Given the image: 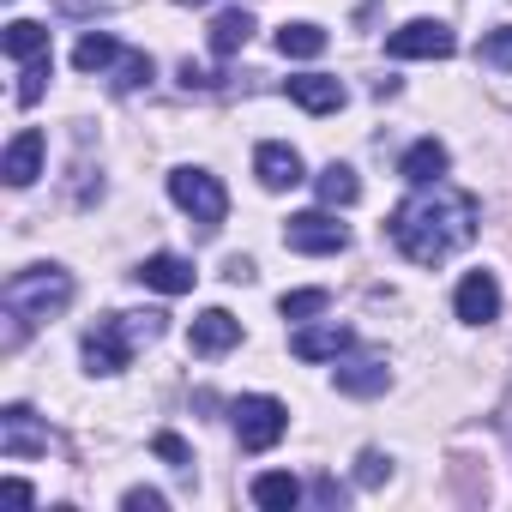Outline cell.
I'll return each mask as SVG.
<instances>
[{
	"label": "cell",
	"instance_id": "obj_1",
	"mask_svg": "<svg viewBox=\"0 0 512 512\" xmlns=\"http://www.w3.org/2000/svg\"><path fill=\"white\" fill-rule=\"evenodd\" d=\"M386 229H392V241H398L404 260H416V266H440V260H452L458 247L476 241V199L458 193V187L428 181L416 199H404V205L392 211Z\"/></svg>",
	"mask_w": 512,
	"mask_h": 512
},
{
	"label": "cell",
	"instance_id": "obj_2",
	"mask_svg": "<svg viewBox=\"0 0 512 512\" xmlns=\"http://www.w3.org/2000/svg\"><path fill=\"white\" fill-rule=\"evenodd\" d=\"M157 332H163V314H109V320H97V326L85 332V362H91V374H121L127 356H133L139 344H151Z\"/></svg>",
	"mask_w": 512,
	"mask_h": 512
},
{
	"label": "cell",
	"instance_id": "obj_3",
	"mask_svg": "<svg viewBox=\"0 0 512 512\" xmlns=\"http://www.w3.org/2000/svg\"><path fill=\"white\" fill-rule=\"evenodd\" d=\"M73 302V278L61 266H31L7 278V314L13 320H49Z\"/></svg>",
	"mask_w": 512,
	"mask_h": 512
},
{
	"label": "cell",
	"instance_id": "obj_4",
	"mask_svg": "<svg viewBox=\"0 0 512 512\" xmlns=\"http://www.w3.org/2000/svg\"><path fill=\"white\" fill-rule=\"evenodd\" d=\"M229 422H235V440L241 452H272L290 428V410L278 398H235L229 404Z\"/></svg>",
	"mask_w": 512,
	"mask_h": 512
},
{
	"label": "cell",
	"instance_id": "obj_5",
	"mask_svg": "<svg viewBox=\"0 0 512 512\" xmlns=\"http://www.w3.org/2000/svg\"><path fill=\"white\" fill-rule=\"evenodd\" d=\"M169 199H175L199 229H217V223H223V211H229L223 181H217V175H205V169H175V175H169Z\"/></svg>",
	"mask_w": 512,
	"mask_h": 512
},
{
	"label": "cell",
	"instance_id": "obj_6",
	"mask_svg": "<svg viewBox=\"0 0 512 512\" xmlns=\"http://www.w3.org/2000/svg\"><path fill=\"white\" fill-rule=\"evenodd\" d=\"M452 49H458V37L440 19H410V25H398L386 37V55L392 61H446Z\"/></svg>",
	"mask_w": 512,
	"mask_h": 512
},
{
	"label": "cell",
	"instance_id": "obj_7",
	"mask_svg": "<svg viewBox=\"0 0 512 512\" xmlns=\"http://www.w3.org/2000/svg\"><path fill=\"white\" fill-rule=\"evenodd\" d=\"M284 241H290L296 253H344V247H350V229H344L332 211H302V217L284 223Z\"/></svg>",
	"mask_w": 512,
	"mask_h": 512
},
{
	"label": "cell",
	"instance_id": "obj_8",
	"mask_svg": "<svg viewBox=\"0 0 512 512\" xmlns=\"http://www.w3.org/2000/svg\"><path fill=\"white\" fill-rule=\"evenodd\" d=\"M253 175H260V187H266V193H284V187H302V181H308V163H302V151H296V145L266 139L260 151H253Z\"/></svg>",
	"mask_w": 512,
	"mask_h": 512
},
{
	"label": "cell",
	"instance_id": "obj_9",
	"mask_svg": "<svg viewBox=\"0 0 512 512\" xmlns=\"http://www.w3.org/2000/svg\"><path fill=\"white\" fill-rule=\"evenodd\" d=\"M43 452H49V428L25 404L0 410V458H43Z\"/></svg>",
	"mask_w": 512,
	"mask_h": 512
},
{
	"label": "cell",
	"instance_id": "obj_10",
	"mask_svg": "<svg viewBox=\"0 0 512 512\" xmlns=\"http://www.w3.org/2000/svg\"><path fill=\"white\" fill-rule=\"evenodd\" d=\"M187 344H193V356H223V350L241 344V320H235L229 308H205V314L187 326Z\"/></svg>",
	"mask_w": 512,
	"mask_h": 512
},
{
	"label": "cell",
	"instance_id": "obj_11",
	"mask_svg": "<svg viewBox=\"0 0 512 512\" xmlns=\"http://www.w3.org/2000/svg\"><path fill=\"white\" fill-rule=\"evenodd\" d=\"M452 308H458L464 326H488V320L500 314V284H494V272H470V278L458 284Z\"/></svg>",
	"mask_w": 512,
	"mask_h": 512
},
{
	"label": "cell",
	"instance_id": "obj_12",
	"mask_svg": "<svg viewBox=\"0 0 512 512\" xmlns=\"http://www.w3.org/2000/svg\"><path fill=\"white\" fill-rule=\"evenodd\" d=\"M350 344H356V332H350V326H338V320H332V326H302V332L290 338L296 362H338Z\"/></svg>",
	"mask_w": 512,
	"mask_h": 512
},
{
	"label": "cell",
	"instance_id": "obj_13",
	"mask_svg": "<svg viewBox=\"0 0 512 512\" xmlns=\"http://www.w3.org/2000/svg\"><path fill=\"white\" fill-rule=\"evenodd\" d=\"M133 278H139V284H151V290H163V296H187V290L199 284L193 260H181V253H151V260H145Z\"/></svg>",
	"mask_w": 512,
	"mask_h": 512
},
{
	"label": "cell",
	"instance_id": "obj_14",
	"mask_svg": "<svg viewBox=\"0 0 512 512\" xmlns=\"http://www.w3.org/2000/svg\"><path fill=\"white\" fill-rule=\"evenodd\" d=\"M0 175H7V187H31V181L43 175V133H37V127L13 133V145H7V163H0Z\"/></svg>",
	"mask_w": 512,
	"mask_h": 512
},
{
	"label": "cell",
	"instance_id": "obj_15",
	"mask_svg": "<svg viewBox=\"0 0 512 512\" xmlns=\"http://www.w3.org/2000/svg\"><path fill=\"white\" fill-rule=\"evenodd\" d=\"M344 79H332V73H302V79H290V103H302L308 115H332V109H344Z\"/></svg>",
	"mask_w": 512,
	"mask_h": 512
},
{
	"label": "cell",
	"instance_id": "obj_16",
	"mask_svg": "<svg viewBox=\"0 0 512 512\" xmlns=\"http://www.w3.org/2000/svg\"><path fill=\"white\" fill-rule=\"evenodd\" d=\"M446 163H452V157H446V145H440V139H416V145L398 157V175H404L410 187H428V181H440V175H446Z\"/></svg>",
	"mask_w": 512,
	"mask_h": 512
},
{
	"label": "cell",
	"instance_id": "obj_17",
	"mask_svg": "<svg viewBox=\"0 0 512 512\" xmlns=\"http://www.w3.org/2000/svg\"><path fill=\"white\" fill-rule=\"evenodd\" d=\"M247 37H253V13H247V7H229V13H217V19H211V55H217V61L241 55V49H247Z\"/></svg>",
	"mask_w": 512,
	"mask_h": 512
},
{
	"label": "cell",
	"instance_id": "obj_18",
	"mask_svg": "<svg viewBox=\"0 0 512 512\" xmlns=\"http://www.w3.org/2000/svg\"><path fill=\"white\" fill-rule=\"evenodd\" d=\"M332 380H338V392H350V398H374V392H386L392 374H386L380 356H356V362H344Z\"/></svg>",
	"mask_w": 512,
	"mask_h": 512
},
{
	"label": "cell",
	"instance_id": "obj_19",
	"mask_svg": "<svg viewBox=\"0 0 512 512\" xmlns=\"http://www.w3.org/2000/svg\"><path fill=\"white\" fill-rule=\"evenodd\" d=\"M253 500L266 512H290V506H302V482L290 470H266V476H253Z\"/></svg>",
	"mask_w": 512,
	"mask_h": 512
},
{
	"label": "cell",
	"instance_id": "obj_20",
	"mask_svg": "<svg viewBox=\"0 0 512 512\" xmlns=\"http://www.w3.org/2000/svg\"><path fill=\"white\" fill-rule=\"evenodd\" d=\"M7 55H13V61H43V55H49V25L13 19V25H7Z\"/></svg>",
	"mask_w": 512,
	"mask_h": 512
},
{
	"label": "cell",
	"instance_id": "obj_21",
	"mask_svg": "<svg viewBox=\"0 0 512 512\" xmlns=\"http://www.w3.org/2000/svg\"><path fill=\"white\" fill-rule=\"evenodd\" d=\"M115 61H121V43L103 37V31H85L79 49H73V67H79V73H109Z\"/></svg>",
	"mask_w": 512,
	"mask_h": 512
},
{
	"label": "cell",
	"instance_id": "obj_22",
	"mask_svg": "<svg viewBox=\"0 0 512 512\" xmlns=\"http://www.w3.org/2000/svg\"><path fill=\"white\" fill-rule=\"evenodd\" d=\"M314 187H320L326 205H356V199H362V181H356L350 163H326V169L314 175Z\"/></svg>",
	"mask_w": 512,
	"mask_h": 512
},
{
	"label": "cell",
	"instance_id": "obj_23",
	"mask_svg": "<svg viewBox=\"0 0 512 512\" xmlns=\"http://www.w3.org/2000/svg\"><path fill=\"white\" fill-rule=\"evenodd\" d=\"M278 49H284L290 61H314V55H326V31L308 25V19H296V25L278 31Z\"/></svg>",
	"mask_w": 512,
	"mask_h": 512
},
{
	"label": "cell",
	"instance_id": "obj_24",
	"mask_svg": "<svg viewBox=\"0 0 512 512\" xmlns=\"http://www.w3.org/2000/svg\"><path fill=\"white\" fill-rule=\"evenodd\" d=\"M109 79H115V91H139V85H151V55L121 49V61L109 67Z\"/></svg>",
	"mask_w": 512,
	"mask_h": 512
},
{
	"label": "cell",
	"instance_id": "obj_25",
	"mask_svg": "<svg viewBox=\"0 0 512 512\" xmlns=\"http://www.w3.org/2000/svg\"><path fill=\"white\" fill-rule=\"evenodd\" d=\"M278 308H284V320H314V314L332 308V296H326V290H290Z\"/></svg>",
	"mask_w": 512,
	"mask_h": 512
},
{
	"label": "cell",
	"instance_id": "obj_26",
	"mask_svg": "<svg viewBox=\"0 0 512 512\" xmlns=\"http://www.w3.org/2000/svg\"><path fill=\"white\" fill-rule=\"evenodd\" d=\"M476 55H482L488 67H500V73H512V25H500V31H488Z\"/></svg>",
	"mask_w": 512,
	"mask_h": 512
},
{
	"label": "cell",
	"instance_id": "obj_27",
	"mask_svg": "<svg viewBox=\"0 0 512 512\" xmlns=\"http://www.w3.org/2000/svg\"><path fill=\"white\" fill-rule=\"evenodd\" d=\"M43 79H49V55H43V61H25V85H19V103H37V97H43Z\"/></svg>",
	"mask_w": 512,
	"mask_h": 512
},
{
	"label": "cell",
	"instance_id": "obj_28",
	"mask_svg": "<svg viewBox=\"0 0 512 512\" xmlns=\"http://www.w3.org/2000/svg\"><path fill=\"white\" fill-rule=\"evenodd\" d=\"M151 446H157V458H169L175 470H187V464H193V452H187V440H181V434H157Z\"/></svg>",
	"mask_w": 512,
	"mask_h": 512
},
{
	"label": "cell",
	"instance_id": "obj_29",
	"mask_svg": "<svg viewBox=\"0 0 512 512\" xmlns=\"http://www.w3.org/2000/svg\"><path fill=\"white\" fill-rule=\"evenodd\" d=\"M356 482H362V488L386 482V458H380V452H362V458H356Z\"/></svg>",
	"mask_w": 512,
	"mask_h": 512
},
{
	"label": "cell",
	"instance_id": "obj_30",
	"mask_svg": "<svg viewBox=\"0 0 512 512\" xmlns=\"http://www.w3.org/2000/svg\"><path fill=\"white\" fill-rule=\"evenodd\" d=\"M121 506H127V512H163V494H157V488H127Z\"/></svg>",
	"mask_w": 512,
	"mask_h": 512
},
{
	"label": "cell",
	"instance_id": "obj_31",
	"mask_svg": "<svg viewBox=\"0 0 512 512\" xmlns=\"http://www.w3.org/2000/svg\"><path fill=\"white\" fill-rule=\"evenodd\" d=\"M223 278H229V284H247V278H253V266H247V260H229V272H223Z\"/></svg>",
	"mask_w": 512,
	"mask_h": 512
},
{
	"label": "cell",
	"instance_id": "obj_32",
	"mask_svg": "<svg viewBox=\"0 0 512 512\" xmlns=\"http://www.w3.org/2000/svg\"><path fill=\"white\" fill-rule=\"evenodd\" d=\"M187 7H205V0H187Z\"/></svg>",
	"mask_w": 512,
	"mask_h": 512
}]
</instances>
